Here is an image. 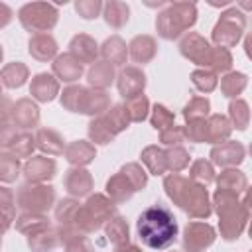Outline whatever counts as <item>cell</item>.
I'll use <instances>...</instances> for the list:
<instances>
[{
	"mask_svg": "<svg viewBox=\"0 0 252 252\" xmlns=\"http://www.w3.org/2000/svg\"><path fill=\"white\" fill-rule=\"evenodd\" d=\"M163 189L169 201L179 207L193 220H207L213 215V205L205 185L183 177L181 173H167L163 177Z\"/></svg>",
	"mask_w": 252,
	"mask_h": 252,
	"instance_id": "1",
	"label": "cell"
},
{
	"mask_svg": "<svg viewBox=\"0 0 252 252\" xmlns=\"http://www.w3.org/2000/svg\"><path fill=\"white\" fill-rule=\"evenodd\" d=\"M136 230L142 244L152 250H165L173 246L179 234V226L173 213L159 203L140 213L136 220Z\"/></svg>",
	"mask_w": 252,
	"mask_h": 252,
	"instance_id": "2",
	"label": "cell"
},
{
	"mask_svg": "<svg viewBox=\"0 0 252 252\" xmlns=\"http://www.w3.org/2000/svg\"><path fill=\"white\" fill-rule=\"evenodd\" d=\"M211 205H213V211L219 217L220 238L226 240V242L238 240L242 236V232L246 230L248 217H250V207H248L246 195L238 197L230 191L217 189L213 193Z\"/></svg>",
	"mask_w": 252,
	"mask_h": 252,
	"instance_id": "3",
	"label": "cell"
},
{
	"mask_svg": "<svg viewBox=\"0 0 252 252\" xmlns=\"http://www.w3.org/2000/svg\"><path fill=\"white\" fill-rule=\"evenodd\" d=\"M59 102L65 110L75 114H85L91 118H96L104 114L110 108V96L106 91H96L83 85H67L63 91H59Z\"/></svg>",
	"mask_w": 252,
	"mask_h": 252,
	"instance_id": "4",
	"label": "cell"
},
{
	"mask_svg": "<svg viewBox=\"0 0 252 252\" xmlns=\"http://www.w3.org/2000/svg\"><path fill=\"white\" fill-rule=\"evenodd\" d=\"M197 16L195 2H169L156 16V32L161 39L173 41L195 26Z\"/></svg>",
	"mask_w": 252,
	"mask_h": 252,
	"instance_id": "5",
	"label": "cell"
},
{
	"mask_svg": "<svg viewBox=\"0 0 252 252\" xmlns=\"http://www.w3.org/2000/svg\"><path fill=\"white\" fill-rule=\"evenodd\" d=\"M116 215V205L104 193H91L85 203L79 205L73 220V228L81 234H93L104 226V222Z\"/></svg>",
	"mask_w": 252,
	"mask_h": 252,
	"instance_id": "6",
	"label": "cell"
},
{
	"mask_svg": "<svg viewBox=\"0 0 252 252\" xmlns=\"http://www.w3.org/2000/svg\"><path fill=\"white\" fill-rule=\"evenodd\" d=\"M244 33H246V14L238 6H230L224 12H220L217 24L213 26L211 39L215 47L230 49L242 39Z\"/></svg>",
	"mask_w": 252,
	"mask_h": 252,
	"instance_id": "7",
	"label": "cell"
},
{
	"mask_svg": "<svg viewBox=\"0 0 252 252\" xmlns=\"http://www.w3.org/2000/svg\"><path fill=\"white\" fill-rule=\"evenodd\" d=\"M18 20L32 35L49 33L59 22V10L51 2H28L18 10Z\"/></svg>",
	"mask_w": 252,
	"mask_h": 252,
	"instance_id": "8",
	"label": "cell"
},
{
	"mask_svg": "<svg viewBox=\"0 0 252 252\" xmlns=\"http://www.w3.org/2000/svg\"><path fill=\"white\" fill-rule=\"evenodd\" d=\"M16 207L24 213L47 215L55 207V187L49 183H22L16 189Z\"/></svg>",
	"mask_w": 252,
	"mask_h": 252,
	"instance_id": "9",
	"label": "cell"
},
{
	"mask_svg": "<svg viewBox=\"0 0 252 252\" xmlns=\"http://www.w3.org/2000/svg\"><path fill=\"white\" fill-rule=\"evenodd\" d=\"M179 53L195 63L199 69H211L215 57V45L197 32H187L179 39Z\"/></svg>",
	"mask_w": 252,
	"mask_h": 252,
	"instance_id": "10",
	"label": "cell"
},
{
	"mask_svg": "<svg viewBox=\"0 0 252 252\" xmlns=\"http://www.w3.org/2000/svg\"><path fill=\"white\" fill-rule=\"evenodd\" d=\"M217 240V230L205 220H189L181 234L183 252H205Z\"/></svg>",
	"mask_w": 252,
	"mask_h": 252,
	"instance_id": "11",
	"label": "cell"
},
{
	"mask_svg": "<svg viewBox=\"0 0 252 252\" xmlns=\"http://www.w3.org/2000/svg\"><path fill=\"white\" fill-rule=\"evenodd\" d=\"M209 161L220 169H230V167H238L244 159H246V148L242 142L236 140H226L222 144L213 146L211 154H209Z\"/></svg>",
	"mask_w": 252,
	"mask_h": 252,
	"instance_id": "12",
	"label": "cell"
},
{
	"mask_svg": "<svg viewBox=\"0 0 252 252\" xmlns=\"http://www.w3.org/2000/svg\"><path fill=\"white\" fill-rule=\"evenodd\" d=\"M116 87H118V93L120 96L126 100V98H132L136 94H142L146 85H148V77L146 73L136 67V65H126L122 67L118 73H116Z\"/></svg>",
	"mask_w": 252,
	"mask_h": 252,
	"instance_id": "13",
	"label": "cell"
},
{
	"mask_svg": "<svg viewBox=\"0 0 252 252\" xmlns=\"http://www.w3.org/2000/svg\"><path fill=\"white\" fill-rule=\"evenodd\" d=\"M57 173V163L49 156H32L22 163V175L28 183H47Z\"/></svg>",
	"mask_w": 252,
	"mask_h": 252,
	"instance_id": "14",
	"label": "cell"
},
{
	"mask_svg": "<svg viewBox=\"0 0 252 252\" xmlns=\"http://www.w3.org/2000/svg\"><path fill=\"white\" fill-rule=\"evenodd\" d=\"M63 187L69 193V197L81 199V197H89L93 193L94 181L87 167H69L63 175Z\"/></svg>",
	"mask_w": 252,
	"mask_h": 252,
	"instance_id": "15",
	"label": "cell"
},
{
	"mask_svg": "<svg viewBox=\"0 0 252 252\" xmlns=\"http://www.w3.org/2000/svg\"><path fill=\"white\" fill-rule=\"evenodd\" d=\"M51 71L53 77L59 83H67V85H75L83 75H85V65L79 63L69 51L67 53H57V57L51 63Z\"/></svg>",
	"mask_w": 252,
	"mask_h": 252,
	"instance_id": "16",
	"label": "cell"
},
{
	"mask_svg": "<svg viewBox=\"0 0 252 252\" xmlns=\"http://www.w3.org/2000/svg\"><path fill=\"white\" fill-rule=\"evenodd\" d=\"M39 118H41V112H39V106L35 104L33 98H20L14 102V108H12V124L20 130H33L37 128L39 124Z\"/></svg>",
	"mask_w": 252,
	"mask_h": 252,
	"instance_id": "17",
	"label": "cell"
},
{
	"mask_svg": "<svg viewBox=\"0 0 252 252\" xmlns=\"http://www.w3.org/2000/svg\"><path fill=\"white\" fill-rule=\"evenodd\" d=\"M30 94L35 102H51L59 96V81L53 73H37L30 81Z\"/></svg>",
	"mask_w": 252,
	"mask_h": 252,
	"instance_id": "18",
	"label": "cell"
},
{
	"mask_svg": "<svg viewBox=\"0 0 252 252\" xmlns=\"http://www.w3.org/2000/svg\"><path fill=\"white\" fill-rule=\"evenodd\" d=\"M57 51H59V45L51 33H35L28 39V53L39 63L53 61L57 57Z\"/></svg>",
	"mask_w": 252,
	"mask_h": 252,
	"instance_id": "19",
	"label": "cell"
},
{
	"mask_svg": "<svg viewBox=\"0 0 252 252\" xmlns=\"http://www.w3.org/2000/svg\"><path fill=\"white\" fill-rule=\"evenodd\" d=\"M69 53L83 65H93L98 61V43L89 33H77L69 41Z\"/></svg>",
	"mask_w": 252,
	"mask_h": 252,
	"instance_id": "20",
	"label": "cell"
},
{
	"mask_svg": "<svg viewBox=\"0 0 252 252\" xmlns=\"http://www.w3.org/2000/svg\"><path fill=\"white\" fill-rule=\"evenodd\" d=\"M156 55H158V41H156L154 35L140 33V35L130 39V43H128V57L134 63L146 65L150 61H154Z\"/></svg>",
	"mask_w": 252,
	"mask_h": 252,
	"instance_id": "21",
	"label": "cell"
},
{
	"mask_svg": "<svg viewBox=\"0 0 252 252\" xmlns=\"http://www.w3.org/2000/svg\"><path fill=\"white\" fill-rule=\"evenodd\" d=\"M65 159L71 163V167H87L96 158V148L89 140H73L65 146L63 152Z\"/></svg>",
	"mask_w": 252,
	"mask_h": 252,
	"instance_id": "22",
	"label": "cell"
},
{
	"mask_svg": "<svg viewBox=\"0 0 252 252\" xmlns=\"http://www.w3.org/2000/svg\"><path fill=\"white\" fill-rule=\"evenodd\" d=\"M98 55L112 67H122L128 59V43L120 35H110L98 45Z\"/></svg>",
	"mask_w": 252,
	"mask_h": 252,
	"instance_id": "23",
	"label": "cell"
},
{
	"mask_svg": "<svg viewBox=\"0 0 252 252\" xmlns=\"http://www.w3.org/2000/svg\"><path fill=\"white\" fill-rule=\"evenodd\" d=\"M104 191H106L104 195H106L114 205H122V203H126V201H130L132 195L136 193L132 181H130L120 169H118L114 175L108 177V181H106V185H104Z\"/></svg>",
	"mask_w": 252,
	"mask_h": 252,
	"instance_id": "24",
	"label": "cell"
},
{
	"mask_svg": "<svg viewBox=\"0 0 252 252\" xmlns=\"http://www.w3.org/2000/svg\"><path fill=\"white\" fill-rule=\"evenodd\" d=\"M215 183H217V189L230 191V193H234L238 197H242V195L248 193V177L238 167L220 169V173L215 175Z\"/></svg>",
	"mask_w": 252,
	"mask_h": 252,
	"instance_id": "25",
	"label": "cell"
},
{
	"mask_svg": "<svg viewBox=\"0 0 252 252\" xmlns=\"http://www.w3.org/2000/svg\"><path fill=\"white\" fill-rule=\"evenodd\" d=\"M114 81H116V67H112L110 63L98 59L93 65H89V69H87V83H89L91 89L106 91Z\"/></svg>",
	"mask_w": 252,
	"mask_h": 252,
	"instance_id": "26",
	"label": "cell"
},
{
	"mask_svg": "<svg viewBox=\"0 0 252 252\" xmlns=\"http://www.w3.org/2000/svg\"><path fill=\"white\" fill-rule=\"evenodd\" d=\"M35 150H39L43 156H61L65 152V140L63 136L53 128H37L35 134Z\"/></svg>",
	"mask_w": 252,
	"mask_h": 252,
	"instance_id": "27",
	"label": "cell"
},
{
	"mask_svg": "<svg viewBox=\"0 0 252 252\" xmlns=\"http://www.w3.org/2000/svg\"><path fill=\"white\" fill-rule=\"evenodd\" d=\"M104 234L108 238V242L118 248V246H126L130 244V226H128V220L122 217V215H114L110 217L106 222H104Z\"/></svg>",
	"mask_w": 252,
	"mask_h": 252,
	"instance_id": "28",
	"label": "cell"
},
{
	"mask_svg": "<svg viewBox=\"0 0 252 252\" xmlns=\"http://www.w3.org/2000/svg\"><path fill=\"white\" fill-rule=\"evenodd\" d=\"M28 79H30V69L22 61L6 63L0 69V83L6 89H20V87H24L28 83Z\"/></svg>",
	"mask_w": 252,
	"mask_h": 252,
	"instance_id": "29",
	"label": "cell"
},
{
	"mask_svg": "<svg viewBox=\"0 0 252 252\" xmlns=\"http://www.w3.org/2000/svg\"><path fill=\"white\" fill-rule=\"evenodd\" d=\"M232 126L224 114H209L207 116V144H222L230 140Z\"/></svg>",
	"mask_w": 252,
	"mask_h": 252,
	"instance_id": "30",
	"label": "cell"
},
{
	"mask_svg": "<svg viewBox=\"0 0 252 252\" xmlns=\"http://www.w3.org/2000/svg\"><path fill=\"white\" fill-rule=\"evenodd\" d=\"M26 238H28V246L32 252H53L57 246H61L57 226H53V224L35 232V234L26 236Z\"/></svg>",
	"mask_w": 252,
	"mask_h": 252,
	"instance_id": "31",
	"label": "cell"
},
{
	"mask_svg": "<svg viewBox=\"0 0 252 252\" xmlns=\"http://www.w3.org/2000/svg\"><path fill=\"white\" fill-rule=\"evenodd\" d=\"M102 18L110 28L120 30L130 20V6L122 0H108L102 4Z\"/></svg>",
	"mask_w": 252,
	"mask_h": 252,
	"instance_id": "32",
	"label": "cell"
},
{
	"mask_svg": "<svg viewBox=\"0 0 252 252\" xmlns=\"http://www.w3.org/2000/svg\"><path fill=\"white\" fill-rule=\"evenodd\" d=\"M220 85V93L226 98H240V94L246 91L248 87V75L240 73V71H228L219 79Z\"/></svg>",
	"mask_w": 252,
	"mask_h": 252,
	"instance_id": "33",
	"label": "cell"
},
{
	"mask_svg": "<svg viewBox=\"0 0 252 252\" xmlns=\"http://www.w3.org/2000/svg\"><path fill=\"white\" fill-rule=\"evenodd\" d=\"M87 136H89V142L96 148V146H108L116 140V134L112 132V128L108 126V122L104 120V116H96V118H91L89 126H87Z\"/></svg>",
	"mask_w": 252,
	"mask_h": 252,
	"instance_id": "34",
	"label": "cell"
},
{
	"mask_svg": "<svg viewBox=\"0 0 252 252\" xmlns=\"http://www.w3.org/2000/svg\"><path fill=\"white\" fill-rule=\"evenodd\" d=\"M79 199L75 197H65L55 205V220H57V228L61 230H69V232H77L73 228V220H75V213L79 209Z\"/></svg>",
	"mask_w": 252,
	"mask_h": 252,
	"instance_id": "35",
	"label": "cell"
},
{
	"mask_svg": "<svg viewBox=\"0 0 252 252\" xmlns=\"http://www.w3.org/2000/svg\"><path fill=\"white\" fill-rule=\"evenodd\" d=\"M14 226H16V230H18V232H22V234L30 236V234H35V232H39V230H43V228L51 226V222H49L47 215L24 213V211H22L20 215H16Z\"/></svg>",
	"mask_w": 252,
	"mask_h": 252,
	"instance_id": "36",
	"label": "cell"
},
{
	"mask_svg": "<svg viewBox=\"0 0 252 252\" xmlns=\"http://www.w3.org/2000/svg\"><path fill=\"white\" fill-rule=\"evenodd\" d=\"M16 220V193L0 185V234H4Z\"/></svg>",
	"mask_w": 252,
	"mask_h": 252,
	"instance_id": "37",
	"label": "cell"
},
{
	"mask_svg": "<svg viewBox=\"0 0 252 252\" xmlns=\"http://www.w3.org/2000/svg\"><path fill=\"white\" fill-rule=\"evenodd\" d=\"M140 159L142 163L146 165V169L152 173V175H163L167 171V163H165V150L152 144V146H146L140 154Z\"/></svg>",
	"mask_w": 252,
	"mask_h": 252,
	"instance_id": "38",
	"label": "cell"
},
{
	"mask_svg": "<svg viewBox=\"0 0 252 252\" xmlns=\"http://www.w3.org/2000/svg\"><path fill=\"white\" fill-rule=\"evenodd\" d=\"M226 118L232 126V130L236 128V130L244 132L250 124V106H248V102L244 98H232L228 102V116Z\"/></svg>",
	"mask_w": 252,
	"mask_h": 252,
	"instance_id": "39",
	"label": "cell"
},
{
	"mask_svg": "<svg viewBox=\"0 0 252 252\" xmlns=\"http://www.w3.org/2000/svg\"><path fill=\"white\" fill-rule=\"evenodd\" d=\"M150 108H152L150 98L144 93L124 100V110H126V114L130 118V124L132 122H144L150 116Z\"/></svg>",
	"mask_w": 252,
	"mask_h": 252,
	"instance_id": "40",
	"label": "cell"
},
{
	"mask_svg": "<svg viewBox=\"0 0 252 252\" xmlns=\"http://www.w3.org/2000/svg\"><path fill=\"white\" fill-rule=\"evenodd\" d=\"M215 175H217L215 165L209 159H205V158H199V159H195L189 165V179L195 181V183H199V185H205L207 187V185L215 183Z\"/></svg>",
	"mask_w": 252,
	"mask_h": 252,
	"instance_id": "41",
	"label": "cell"
},
{
	"mask_svg": "<svg viewBox=\"0 0 252 252\" xmlns=\"http://www.w3.org/2000/svg\"><path fill=\"white\" fill-rule=\"evenodd\" d=\"M22 175V163L20 159L10 152H0V183H16V179Z\"/></svg>",
	"mask_w": 252,
	"mask_h": 252,
	"instance_id": "42",
	"label": "cell"
},
{
	"mask_svg": "<svg viewBox=\"0 0 252 252\" xmlns=\"http://www.w3.org/2000/svg\"><path fill=\"white\" fill-rule=\"evenodd\" d=\"M189 161H191V154H189V150H185L183 146L165 148L167 171H171V173H181L183 169L189 167Z\"/></svg>",
	"mask_w": 252,
	"mask_h": 252,
	"instance_id": "43",
	"label": "cell"
},
{
	"mask_svg": "<svg viewBox=\"0 0 252 252\" xmlns=\"http://www.w3.org/2000/svg\"><path fill=\"white\" fill-rule=\"evenodd\" d=\"M185 122L189 120H197V118H207L211 114V100L207 96H191L187 100V104L181 110Z\"/></svg>",
	"mask_w": 252,
	"mask_h": 252,
	"instance_id": "44",
	"label": "cell"
},
{
	"mask_svg": "<svg viewBox=\"0 0 252 252\" xmlns=\"http://www.w3.org/2000/svg\"><path fill=\"white\" fill-rule=\"evenodd\" d=\"M191 83L199 93L209 94L219 87V75L211 69H195L191 71Z\"/></svg>",
	"mask_w": 252,
	"mask_h": 252,
	"instance_id": "45",
	"label": "cell"
},
{
	"mask_svg": "<svg viewBox=\"0 0 252 252\" xmlns=\"http://www.w3.org/2000/svg\"><path fill=\"white\" fill-rule=\"evenodd\" d=\"M102 116H104V120L108 122V126L112 128V132L116 136L122 134L130 126V118H128V114L124 110V104H110V108Z\"/></svg>",
	"mask_w": 252,
	"mask_h": 252,
	"instance_id": "46",
	"label": "cell"
},
{
	"mask_svg": "<svg viewBox=\"0 0 252 252\" xmlns=\"http://www.w3.org/2000/svg\"><path fill=\"white\" fill-rule=\"evenodd\" d=\"M35 152V138L30 132H20L10 146V154H14L18 159H30Z\"/></svg>",
	"mask_w": 252,
	"mask_h": 252,
	"instance_id": "47",
	"label": "cell"
},
{
	"mask_svg": "<svg viewBox=\"0 0 252 252\" xmlns=\"http://www.w3.org/2000/svg\"><path fill=\"white\" fill-rule=\"evenodd\" d=\"M59 240H61V246L65 248V252H94V246L91 244L87 234L69 232V234H61Z\"/></svg>",
	"mask_w": 252,
	"mask_h": 252,
	"instance_id": "48",
	"label": "cell"
},
{
	"mask_svg": "<svg viewBox=\"0 0 252 252\" xmlns=\"http://www.w3.org/2000/svg\"><path fill=\"white\" fill-rule=\"evenodd\" d=\"M150 124H152L154 130L161 132V130L169 128L171 124H175V114H173L167 106L156 102V104L150 108Z\"/></svg>",
	"mask_w": 252,
	"mask_h": 252,
	"instance_id": "49",
	"label": "cell"
},
{
	"mask_svg": "<svg viewBox=\"0 0 252 252\" xmlns=\"http://www.w3.org/2000/svg\"><path fill=\"white\" fill-rule=\"evenodd\" d=\"M120 171L132 181V185H134L136 191L146 189V185H148V173H146V169H144L138 161H128V163H124V165L120 167Z\"/></svg>",
	"mask_w": 252,
	"mask_h": 252,
	"instance_id": "50",
	"label": "cell"
},
{
	"mask_svg": "<svg viewBox=\"0 0 252 252\" xmlns=\"http://www.w3.org/2000/svg\"><path fill=\"white\" fill-rule=\"evenodd\" d=\"M183 132H185V140L193 144H207V118L189 120L183 126Z\"/></svg>",
	"mask_w": 252,
	"mask_h": 252,
	"instance_id": "51",
	"label": "cell"
},
{
	"mask_svg": "<svg viewBox=\"0 0 252 252\" xmlns=\"http://www.w3.org/2000/svg\"><path fill=\"white\" fill-rule=\"evenodd\" d=\"M232 53L230 49H224V47H215V57H213V65H211V71L217 73V75H224L232 69Z\"/></svg>",
	"mask_w": 252,
	"mask_h": 252,
	"instance_id": "52",
	"label": "cell"
},
{
	"mask_svg": "<svg viewBox=\"0 0 252 252\" xmlns=\"http://www.w3.org/2000/svg\"><path fill=\"white\" fill-rule=\"evenodd\" d=\"M75 12L83 20H94L102 14V2L100 0H77L75 2Z\"/></svg>",
	"mask_w": 252,
	"mask_h": 252,
	"instance_id": "53",
	"label": "cell"
},
{
	"mask_svg": "<svg viewBox=\"0 0 252 252\" xmlns=\"http://www.w3.org/2000/svg\"><path fill=\"white\" fill-rule=\"evenodd\" d=\"M159 142H161L165 148H171V146H181V144L185 142V132H183V126L171 124L169 128L161 130V132H159Z\"/></svg>",
	"mask_w": 252,
	"mask_h": 252,
	"instance_id": "54",
	"label": "cell"
},
{
	"mask_svg": "<svg viewBox=\"0 0 252 252\" xmlns=\"http://www.w3.org/2000/svg\"><path fill=\"white\" fill-rule=\"evenodd\" d=\"M18 128L12 124V122H6V124H0V152H6L10 150V146L14 144L16 136H18Z\"/></svg>",
	"mask_w": 252,
	"mask_h": 252,
	"instance_id": "55",
	"label": "cell"
},
{
	"mask_svg": "<svg viewBox=\"0 0 252 252\" xmlns=\"http://www.w3.org/2000/svg\"><path fill=\"white\" fill-rule=\"evenodd\" d=\"M12 108H14V102L6 94H0V124H6L12 120Z\"/></svg>",
	"mask_w": 252,
	"mask_h": 252,
	"instance_id": "56",
	"label": "cell"
},
{
	"mask_svg": "<svg viewBox=\"0 0 252 252\" xmlns=\"http://www.w3.org/2000/svg\"><path fill=\"white\" fill-rule=\"evenodd\" d=\"M12 20H14V10L8 4L0 2V30L6 28V26H10Z\"/></svg>",
	"mask_w": 252,
	"mask_h": 252,
	"instance_id": "57",
	"label": "cell"
},
{
	"mask_svg": "<svg viewBox=\"0 0 252 252\" xmlns=\"http://www.w3.org/2000/svg\"><path fill=\"white\" fill-rule=\"evenodd\" d=\"M114 252H142V248L136 246V244H126V246H118V248H114Z\"/></svg>",
	"mask_w": 252,
	"mask_h": 252,
	"instance_id": "58",
	"label": "cell"
},
{
	"mask_svg": "<svg viewBox=\"0 0 252 252\" xmlns=\"http://www.w3.org/2000/svg\"><path fill=\"white\" fill-rule=\"evenodd\" d=\"M244 53H246V57H252V53H250V35H246V39H244Z\"/></svg>",
	"mask_w": 252,
	"mask_h": 252,
	"instance_id": "59",
	"label": "cell"
},
{
	"mask_svg": "<svg viewBox=\"0 0 252 252\" xmlns=\"http://www.w3.org/2000/svg\"><path fill=\"white\" fill-rule=\"evenodd\" d=\"M2 59H4V47H2V43H0V63H2Z\"/></svg>",
	"mask_w": 252,
	"mask_h": 252,
	"instance_id": "60",
	"label": "cell"
},
{
	"mask_svg": "<svg viewBox=\"0 0 252 252\" xmlns=\"http://www.w3.org/2000/svg\"><path fill=\"white\" fill-rule=\"evenodd\" d=\"M0 94H2V83H0Z\"/></svg>",
	"mask_w": 252,
	"mask_h": 252,
	"instance_id": "61",
	"label": "cell"
},
{
	"mask_svg": "<svg viewBox=\"0 0 252 252\" xmlns=\"http://www.w3.org/2000/svg\"><path fill=\"white\" fill-rule=\"evenodd\" d=\"M0 246H2V234H0Z\"/></svg>",
	"mask_w": 252,
	"mask_h": 252,
	"instance_id": "62",
	"label": "cell"
},
{
	"mask_svg": "<svg viewBox=\"0 0 252 252\" xmlns=\"http://www.w3.org/2000/svg\"><path fill=\"white\" fill-rule=\"evenodd\" d=\"M169 252H177V250H169Z\"/></svg>",
	"mask_w": 252,
	"mask_h": 252,
	"instance_id": "63",
	"label": "cell"
}]
</instances>
